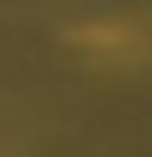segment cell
I'll return each mask as SVG.
<instances>
[{
  "label": "cell",
  "mask_w": 152,
  "mask_h": 157,
  "mask_svg": "<svg viewBox=\"0 0 152 157\" xmlns=\"http://www.w3.org/2000/svg\"><path fill=\"white\" fill-rule=\"evenodd\" d=\"M68 47L100 63V68H142L152 58V37L136 32L131 21H89V26H73L68 32Z\"/></svg>",
  "instance_id": "1"
}]
</instances>
